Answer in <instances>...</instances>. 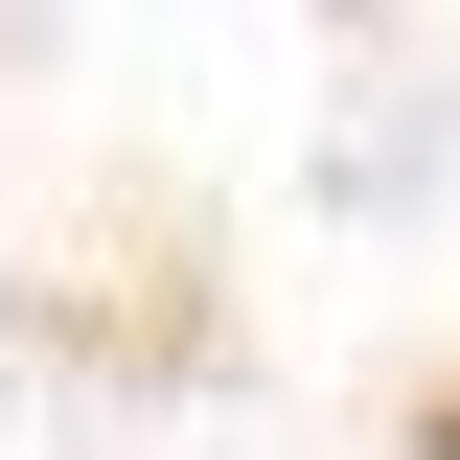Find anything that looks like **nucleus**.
<instances>
[]
</instances>
